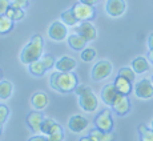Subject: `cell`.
I'll return each mask as SVG.
<instances>
[{
  "instance_id": "1",
  "label": "cell",
  "mask_w": 153,
  "mask_h": 141,
  "mask_svg": "<svg viewBox=\"0 0 153 141\" xmlns=\"http://www.w3.org/2000/svg\"><path fill=\"white\" fill-rule=\"evenodd\" d=\"M77 76L73 72H57L52 73L49 77V84L55 91L60 93H69L77 87Z\"/></svg>"
},
{
  "instance_id": "2",
  "label": "cell",
  "mask_w": 153,
  "mask_h": 141,
  "mask_svg": "<svg viewBox=\"0 0 153 141\" xmlns=\"http://www.w3.org/2000/svg\"><path fill=\"white\" fill-rule=\"evenodd\" d=\"M43 51H44L43 37L40 36V35H35V36L31 39V42L23 48L22 53H20V61H22L23 64L29 65L31 63L42 59Z\"/></svg>"
},
{
  "instance_id": "3",
  "label": "cell",
  "mask_w": 153,
  "mask_h": 141,
  "mask_svg": "<svg viewBox=\"0 0 153 141\" xmlns=\"http://www.w3.org/2000/svg\"><path fill=\"white\" fill-rule=\"evenodd\" d=\"M112 70H113V67H112V63L108 60H100L93 65L92 70H91V77L95 81H100L104 80V79L109 77Z\"/></svg>"
},
{
  "instance_id": "4",
  "label": "cell",
  "mask_w": 153,
  "mask_h": 141,
  "mask_svg": "<svg viewBox=\"0 0 153 141\" xmlns=\"http://www.w3.org/2000/svg\"><path fill=\"white\" fill-rule=\"evenodd\" d=\"M73 12H75L76 17H77L79 23L81 22H89L91 19L96 16V8L95 5H89V4H84V3H79L75 4L72 7Z\"/></svg>"
},
{
  "instance_id": "5",
  "label": "cell",
  "mask_w": 153,
  "mask_h": 141,
  "mask_svg": "<svg viewBox=\"0 0 153 141\" xmlns=\"http://www.w3.org/2000/svg\"><path fill=\"white\" fill-rule=\"evenodd\" d=\"M95 127L104 132H112L113 129V119L109 109H104L102 112H100L95 119Z\"/></svg>"
},
{
  "instance_id": "6",
  "label": "cell",
  "mask_w": 153,
  "mask_h": 141,
  "mask_svg": "<svg viewBox=\"0 0 153 141\" xmlns=\"http://www.w3.org/2000/svg\"><path fill=\"white\" fill-rule=\"evenodd\" d=\"M48 35L55 42H63L64 39L68 37V28H67V24H64L63 22H53L49 25Z\"/></svg>"
},
{
  "instance_id": "7",
  "label": "cell",
  "mask_w": 153,
  "mask_h": 141,
  "mask_svg": "<svg viewBox=\"0 0 153 141\" xmlns=\"http://www.w3.org/2000/svg\"><path fill=\"white\" fill-rule=\"evenodd\" d=\"M134 93L139 99L148 100L153 97V83L149 79H143L134 87Z\"/></svg>"
},
{
  "instance_id": "8",
  "label": "cell",
  "mask_w": 153,
  "mask_h": 141,
  "mask_svg": "<svg viewBox=\"0 0 153 141\" xmlns=\"http://www.w3.org/2000/svg\"><path fill=\"white\" fill-rule=\"evenodd\" d=\"M79 104L85 112H93L99 105V100L95 93L92 92V89H89L84 95L79 96Z\"/></svg>"
},
{
  "instance_id": "9",
  "label": "cell",
  "mask_w": 153,
  "mask_h": 141,
  "mask_svg": "<svg viewBox=\"0 0 153 141\" xmlns=\"http://www.w3.org/2000/svg\"><path fill=\"white\" fill-rule=\"evenodd\" d=\"M75 31H76V33H79L80 36H83L87 42H93V40L97 37L96 27L89 22H81L79 25H76Z\"/></svg>"
},
{
  "instance_id": "10",
  "label": "cell",
  "mask_w": 153,
  "mask_h": 141,
  "mask_svg": "<svg viewBox=\"0 0 153 141\" xmlns=\"http://www.w3.org/2000/svg\"><path fill=\"white\" fill-rule=\"evenodd\" d=\"M126 3L125 0H107L105 4V11L112 17H119L125 12Z\"/></svg>"
},
{
  "instance_id": "11",
  "label": "cell",
  "mask_w": 153,
  "mask_h": 141,
  "mask_svg": "<svg viewBox=\"0 0 153 141\" xmlns=\"http://www.w3.org/2000/svg\"><path fill=\"white\" fill-rule=\"evenodd\" d=\"M120 93L117 92L114 84H107L104 88L101 89V100L105 105L108 107H112L114 104V101L117 100Z\"/></svg>"
},
{
  "instance_id": "12",
  "label": "cell",
  "mask_w": 153,
  "mask_h": 141,
  "mask_svg": "<svg viewBox=\"0 0 153 141\" xmlns=\"http://www.w3.org/2000/svg\"><path fill=\"white\" fill-rule=\"evenodd\" d=\"M112 109L114 111L116 114H119V116H125V114H128L129 111H131V101H129L128 96L120 93L117 100L114 101V104L112 105Z\"/></svg>"
},
{
  "instance_id": "13",
  "label": "cell",
  "mask_w": 153,
  "mask_h": 141,
  "mask_svg": "<svg viewBox=\"0 0 153 141\" xmlns=\"http://www.w3.org/2000/svg\"><path fill=\"white\" fill-rule=\"evenodd\" d=\"M43 121H44V116H43L42 112H39V111L31 112L27 116V124L33 132H42Z\"/></svg>"
},
{
  "instance_id": "14",
  "label": "cell",
  "mask_w": 153,
  "mask_h": 141,
  "mask_svg": "<svg viewBox=\"0 0 153 141\" xmlns=\"http://www.w3.org/2000/svg\"><path fill=\"white\" fill-rule=\"evenodd\" d=\"M88 127V120L85 117L80 116V114H75L69 119L68 121V128L75 133H79V132L84 131L85 128Z\"/></svg>"
},
{
  "instance_id": "15",
  "label": "cell",
  "mask_w": 153,
  "mask_h": 141,
  "mask_svg": "<svg viewBox=\"0 0 153 141\" xmlns=\"http://www.w3.org/2000/svg\"><path fill=\"white\" fill-rule=\"evenodd\" d=\"M114 87H116L117 92L121 93V95L129 96L133 91V87H132V81H129L128 79L123 77V76H117L116 80H114Z\"/></svg>"
},
{
  "instance_id": "16",
  "label": "cell",
  "mask_w": 153,
  "mask_h": 141,
  "mask_svg": "<svg viewBox=\"0 0 153 141\" xmlns=\"http://www.w3.org/2000/svg\"><path fill=\"white\" fill-rule=\"evenodd\" d=\"M76 65H77L76 60L72 57H69V56L61 57L60 60H57L55 64L56 69L60 70V72H72V70L76 68Z\"/></svg>"
},
{
  "instance_id": "17",
  "label": "cell",
  "mask_w": 153,
  "mask_h": 141,
  "mask_svg": "<svg viewBox=\"0 0 153 141\" xmlns=\"http://www.w3.org/2000/svg\"><path fill=\"white\" fill-rule=\"evenodd\" d=\"M88 136H89L93 141H114V139H116L114 133H112V132L100 131V129H97V128L91 129Z\"/></svg>"
},
{
  "instance_id": "18",
  "label": "cell",
  "mask_w": 153,
  "mask_h": 141,
  "mask_svg": "<svg viewBox=\"0 0 153 141\" xmlns=\"http://www.w3.org/2000/svg\"><path fill=\"white\" fill-rule=\"evenodd\" d=\"M31 104L32 107L36 111H42L48 105V96L44 92H36L31 99Z\"/></svg>"
},
{
  "instance_id": "19",
  "label": "cell",
  "mask_w": 153,
  "mask_h": 141,
  "mask_svg": "<svg viewBox=\"0 0 153 141\" xmlns=\"http://www.w3.org/2000/svg\"><path fill=\"white\" fill-rule=\"evenodd\" d=\"M87 40L84 39L83 36H80L79 33H73L68 36V45L75 51H83L87 47Z\"/></svg>"
},
{
  "instance_id": "20",
  "label": "cell",
  "mask_w": 153,
  "mask_h": 141,
  "mask_svg": "<svg viewBox=\"0 0 153 141\" xmlns=\"http://www.w3.org/2000/svg\"><path fill=\"white\" fill-rule=\"evenodd\" d=\"M132 68H133V70L136 72V75H143V73H145L146 70L149 69L148 59H145L143 56L133 59V61H132Z\"/></svg>"
},
{
  "instance_id": "21",
  "label": "cell",
  "mask_w": 153,
  "mask_h": 141,
  "mask_svg": "<svg viewBox=\"0 0 153 141\" xmlns=\"http://www.w3.org/2000/svg\"><path fill=\"white\" fill-rule=\"evenodd\" d=\"M5 16H8L11 20H13V22H19V20H23L25 16L24 13V10L23 8H19V7H13V5H11L10 8H8L7 13H5Z\"/></svg>"
},
{
  "instance_id": "22",
  "label": "cell",
  "mask_w": 153,
  "mask_h": 141,
  "mask_svg": "<svg viewBox=\"0 0 153 141\" xmlns=\"http://www.w3.org/2000/svg\"><path fill=\"white\" fill-rule=\"evenodd\" d=\"M12 29H13V20H11L5 15H1L0 16V35H7Z\"/></svg>"
},
{
  "instance_id": "23",
  "label": "cell",
  "mask_w": 153,
  "mask_h": 141,
  "mask_svg": "<svg viewBox=\"0 0 153 141\" xmlns=\"http://www.w3.org/2000/svg\"><path fill=\"white\" fill-rule=\"evenodd\" d=\"M12 92H13V85L11 81H8V80L0 81V99L11 97Z\"/></svg>"
},
{
  "instance_id": "24",
  "label": "cell",
  "mask_w": 153,
  "mask_h": 141,
  "mask_svg": "<svg viewBox=\"0 0 153 141\" xmlns=\"http://www.w3.org/2000/svg\"><path fill=\"white\" fill-rule=\"evenodd\" d=\"M28 67H29V72H31L33 76H43L44 73L47 72V68L43 64L42 60L33 61V63H31Z\"/></svg>"
},
{
  "instance_id": "25",
  "label": "cell",
  "mask_w": 153,
  "mask_h": 141,
  "mask_svg": "<svg viewBox=\"0 0 153 141\" xmlns=\"http://www.w3.org/2000/svg\"><path fill=\"white\" fill-rule=\"evenodd\" d=\"M61 22L67 25H76L79 23V20L76 17L75 12H73V10L71 8V10H67L61 13Z\"/></svg>"
},
{
  "instance_id": "26",
  "label": "cell",
  "mask_w": 153,
  "mask_h": 141,
  "mask_svg": "<svg viewBox=\"0 0 153 141\" xmlns=\"http://www.w3.org/2000/svg\"><path fill=\"white\" fill-rule=\"evenodd\" d=\"M140 141H153V129L146 125H139Z\"/></svg>"
},
{
  "instance_id": "27",
  "label": "cell",
  "mask_w": 153,
  "mask_h": 141,
  "mask_svg": "<svg viewBox=\"0 0 153 141\" xmlns=\"http://www.w3.org/2000/svg\"><path fill=\"white\" fill-rule=\"evenodd\" d=\"M119 76H123V77L128 79L129 81L133 83L134 79H136V72L133 70L132 67H123V68L119 70Z\"/></svg>"
},
{
  "instance_id": "28",
  "label": "cell",
  "mask_w": 153,
  "mask_h": 141,
  "mask_svg": "<svg viewBox=\"0 0 153 141\" xmlns=\"http://www.w3.org/2000/svg\"><path fill=\"white\" fill-rule=\"evenodd\" d=\"M95 57H96V51L93 48H85L81 51V60L83 61L89 63V61H92Z\"/></svg>"
},
{
  "instance_id": "29",
  "label": "cell",
  "mask_w": 153,
  "mask_h": 141,
  "mask_svg": "<svg viewBox=\"0 0 153 141\" xmlns=\"http://www.w3.org/2000/svg\"><path fill=\"white\" fill-rule=\"evenodd\" d=\"M40 60H42L43 64L45 65L47 70L51 69V68H53V65L56 64V60H55V57L52 56V55H44V56H42V59H40Z\"/></svg>"
},
{
  "instance_id": "30",
  "label": "cell",
  "mask_w": 153,
  "mask_h": 141,
  "mask_svg": "<svg viewBox=\"0 0 153 141\" xmlns=\"http://www.w3.org/2000/svg\"><path fill=\"white\" fill-rule=\"evenodd\" d=\"M53 124H55V121L52 119H44V121L42 124V132L45 134V136L49 134V131H51V128L53 127Z\"/></svg>"
},
{
  "instance_id": "31",
  "label": "cell",
  "mask_w": 153,
  "mask_h": 141,
  "mask_svg": "<svg viewBox=\"0 0 153 141\" xmlns=\"http://www.w3.org/2000/svg\"><path fill=\"white\" fill-rule=\"evenodd\" d=\"M8 114H10L8 107L4 105V104H0V125L5 122V120L8 119Z\"/></svg>"
},
{
  "instance_id": "32",
  "label": "cell",
  "mask_w": 153,
  "mask_h": 141,
  "mask_svg": "<svg viewBox=\"0 0 153 141\" xmlns=\"http://www.w3.org/2000/svg\"><path fill=\"white\" fill-rule=\"evenodd\" d=\"M47 137H48V141H63V139H64V131L55 132V133L48 134Z\"/></svg>"
},
{
  "instance_id": "33",
  "label": "cell",
  "mask_w": 153,
  "mask_h": 141,
  "mask_svg": "<svg viewBox=\"0 0 153 141\" xmlns=\"http://www.w3.org/2000/svg\"><path fill=\"white\" fill-rule=\"evenodd\" d=\"M10 7H11V0H0V16L7 13Z\"/></svg>"
},
{
  "instance_id": "34",
  "label": "cell",
  "mask_w": 153,
  "mask_h": 141,
  "mask_svg": "<svg viewBox=\"0 0 153 141\" xmlns=\"http://www.w3.org/2000/svg\"><path fill=\"white\" fill-rule=\"evenodd\" d=\"M29 4V0H11V5L13 7H19V8H27Z\"/></svg>"
},
{
  "instance_id": "35",
  "label": "cell",
  "mask_w": 153,
  "mask_h": 141,
  "mask_svg": "<svg viewBox=\"0 0 153 141\" xmlns=\"http://www.w3.org/2000/svg\"><path fill=\"white\" fill-rule=\"evenodd\" d=\"M28 141H48V137L47 136H33Z\"/></svg>"
},
{
  "instance_id": "36",
  "label": "cell",
  "mask_w": 153,
  "mask_h": 141,
  "mask_svg": "<svg viewBox=\"0 0 153 141\" xmlns=\"http://www.w3.org/2000/svg\"><path fill=\"white\" fill-rule=\"evenodd\" d=\"M80 3H84V4H89V5H95L99 3V0H80Z\"/></svg>"
},
{
  "instance_id": "37",
  "label": "cell",
  "mask_w": 153,
  "mask_h": 141,
  "mask_svg": "<svg viewBox=\"0 0 153 141\" xmlns=\"http://www.w3.org/2000/svg\"><path fill=\"white\" fill-rule=\"evenodd\" d=\"M148 47H149V48H153V33H149V37H148Z\"/></svg>"
},
{
  "instance_id": "38",
  "label": "cell",
  "mask_w": 153,
  "mask_h": 141,
  "mask_svg": "<svg viewBox=\"0 0 153 141\" xmlns=\"http://www.w3.org/2000/svg\"><path fill=\"white\" fill-rule=\"evenodd\" d=\"M148 60L153 64V48H149V52H148Z\"/></svg>"
},
{
  "instance_id": "39",
  "label": "cell",
  "mask_w": 153,
  "mask_h": 141,
  "mask_svg": "<svg viewBox=\"0 0 153 141\" xmlns=\"http://www.w3.org/2000/svg\"><path fill=\"white\" fill-rule=\"evenodd\" d=\"M79 141H93L92 139H91V137L89 136H87V137H81V139L80 140H79Z\"/></svg>"
},
{
  "instance_id": "40",
  "label": "cell",
  "mask_w": 153,
  "mask_h": 141,
  "mask_svg": "<svg viewBox=\"0 0 153 141\" xmlns=\"http://www.w3.org/2000/svg\"><path fill=\"white\" fill-rule=\"evenodd\" d=\"M1 132H3V129H1V125H0V137H1Z\"/></svg>"
},
{
  "instance_id": "41",
  "label": "cell",
  "mask_w": 153,
  "mask_h": 141,
  "mask_svg": "<svg viewBox=\"0 0 153 141\" xmlns=\"http://www.w3.org/2000/svg\"><path fill=\"white\" fill-rule=\"evenodd\" d=\"M151 128L153 129V120H152V124H151Z\"/></svg>"
},
{
  "instance_id": "42",
  "label": "cell",
  "mask_w": 153,
  "mask_h": 141,
  "mask_svg": "<svg viewBox=\"0 0 153 141\" xmlns=\"http://www.w3.org/2000/svg\"><path fill=\"white\" fill-rule=\"evenodd\" d=\"M151 80H152V83H153V76H152V79H151Z\"/></svg>"
}]
</instances>
